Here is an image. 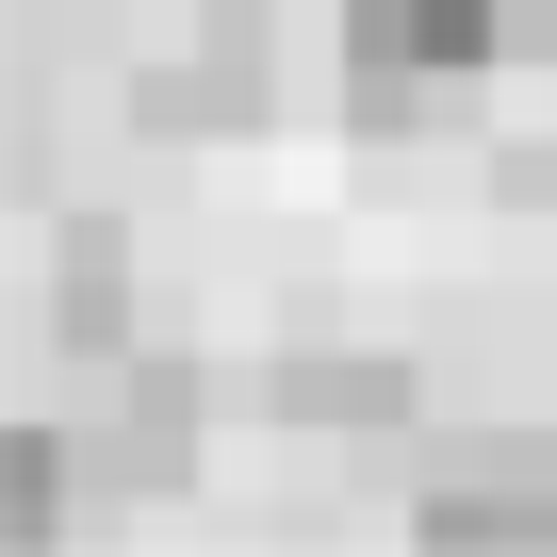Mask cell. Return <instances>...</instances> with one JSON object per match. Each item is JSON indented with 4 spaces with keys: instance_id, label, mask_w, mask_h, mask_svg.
I'll use <instances>...</instances> for the list:
<instances>
[{
    "instance_id": "6da1fadb",
    "label": "cell",
    "mask_w": 557,
    "mask_h": 557,
    "mask_svg": "<svg viewBox=\"0 0 557 557\" xmlns=\"http://www.w3.org/2000/svg\"><path fill=\"white\" fill-rule=\"evenodd\" d=\"M345 99H361V132H410L426 99H459V83H492L508 66V0H345Z\"/></svg>"
},
{
    "instance_id": "7a4b0ae2",
    "label": "cell",
    "mask_w": 557,
    "mask_h": 557,
    "mask_svg": "<svg viewBox=\"0 0 557 557\" xmlns=\"http://www.w3.org/2000/svg\"><path fill=\"white\" fill-rule=\"evenodd\" d=\"M410 541H557L541 443H524V459H475V475H426V492H410Z\"/></svg>"
},
{
    "instance_id": "3957f363",
    "label": "cell",
    "mask_w": 557,
    "mask_h": 557,
    "mask_svg": "<svg viewBox=\"0 0 557 557\" xmlns=\"http://www.w3.org/2000/svg\"><path fill=\"white\" fill-rule=\"evenodd\" d=\"M278 426H312V443H394V426H410V361H278Z\"/></svg>"
},
{
    "instance_id": "277c9868",
    "label": "cell",
    "mask_w": 557,
    "mask_h": 557,
    "mask_svg": "<svg viewBox=\"0 0 557 557\" xmlns=\"http://www.w3.org/2000/svg\"><path fill=\"white\" fill-rule=\"evenodd\" d=\"M181 426H197V377L148 361V377L115 394V459H132V475H181Z\"/></svg>"
},
{
    "instance_id": "5b68a950",
    "label": "cell",
    "mask_w": 557,
    "mask_h": 557,
    "mask_svg": "<svg viewBox=\"0 0 557 557\" xmlns=\"http://www.w3.org/2000/svg\"><path fill=\"white\" fill-rule=\"evenodd\" d=\"M66 524V426H17V541Z\"/></svg>"
}]
</instances>
